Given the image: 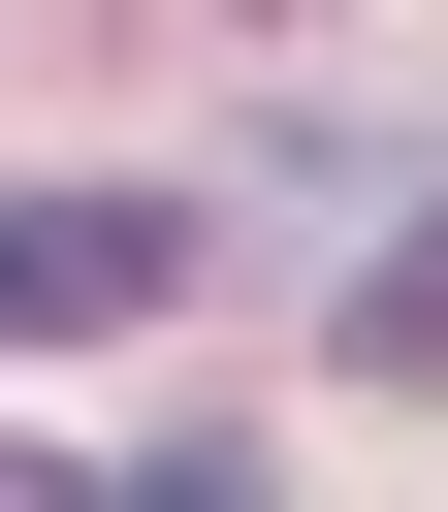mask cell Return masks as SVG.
Here are the masks:
<instances>
[{
	"label": "cell",
	"mask_w": 448,
	"mask_h": 512,
	"mask_svg": "<svg viewBox=\"0 0 448 512\" xmlns=\"http://www.w3.org/2000/svg\"><path fill=\"white\" fill-rule=\"evenodd\" d=\"M96 320H192V192H0V352H96Z\"/></svg>",
	"instance_id": "obj_1"
},
{
	"label": "cell",
	"mask_w": 448,
	"mask_h": 512,
	"mask_svg": "<svg viewBox=\"0 0 448 512\" xmlns=\"http://www.w3.org/2000/svg\"><path fill=\"white\" fill-rule=\"evenodd\" d=\"M352 352H384V384H448V192H416V224L352 256Z\"/></svg>",
	"instance_id": "obj_2"
}]
</instances>
